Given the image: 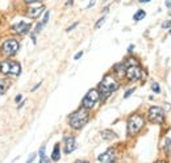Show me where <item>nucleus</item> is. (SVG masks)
<instances>
[{"instance_id": "nucleus-1", "label": "nucleus", "mask_w": 171, "mask_h": 163, "mask_svg": "<svg viewBox=\"0 0 171 163\" xmlns=\"http://www.w3.org/2000/svg\"><path fill=\"white\" fill-rule=\"evenodd\" d=\"M119 80L113 76V75H105L103 80L99 83V94L100 99H107L109 95H112L117 88H119Z\"/></svg>"}, {"instance_id": "nucleus-2", "label": "nucleus", "mask_w": 171, "mask_h": 163, "mask_svg": "<svg viewBox=\"0 0 171 163\" xmlns=\"http://www.w3.org/2000/svg\"><path fill=\"white\" fill-rule=\"evenodd\" d=\"M89 120V109L82 107L69 116V125L72 129H82Z\"/></svg>"}, {"instance_id": "nucleus-3", "label": "nucleus", "mask_w": 171, "mask_h": 163, "mask_svg": "<svg viewBox=\"0 0 171 163\" xmlns=\"http://www.w3.org/2000/svg\"><path fill=\"white\" fill-rule=\"evenodd\" d=\"M0 72L4 75H12V76H17L21 72V64L17 61H3L0 63Z\"/></svg>"}, {"instance_id": "nucleus-4", "label": "nucleus", "mask_w": 171, "mask_h": 163, "mask_svg": "<svg viewBox=\"0 0 171 163\" xmlns=\"http://www.w3.org/2000/svg\"><path fill=\"white\" fill-rule=\"evenodd\" d=\"M145 125V119L138 113H134L129 117L128 120V134L129 136H134L137 134Z\"/></svg>"}, {"instance_id": "nucleus-5", "label": "nucleus", "mask_w": 171, "mask_h": 163, "mask_svg": "<svg viewBox=\"0 0 171 163\" xmlns=\"http://www.w3.org/2000/svg\"><path fill=\"white\" fill-rule=\"evenodd\" d=\"M100 100V94L99 89H89L87 92V95L83 97L82 100V107H84L87 109H92Z\"/></svg>"}, {"instance_id": "nucleus-6", "label": "nucleus", "mask_w": 171, "mask_h": 163, "mask_svg": "<svg viewBox=\"0 0 171 163\" xmlns=\"http://www.w3.org/2000/svg\"><path fill=\"white\" fill-rule=\"evenodd\" d=\"M19 49H20V44L15 38H9V40L3 42V45H1V51L5 55H9V57L11 55H15L19 51Z\"/></svg>"}, {"instance_id": "nucleus-7", "label": "nucleus", "mask_w": 171, "mask_h": 163, "mask_svg": "<svg viewBox=\"0 0 171 163\" xmlns=\"http://www.w3.org/2000/svg\"><path fill=\"white\" fill-rule=\"evenodd\" d=\"M149 121L153 124H162L165 121V111L161 107H151L147 112Z\"/></svg>"}, {"instance_id": "nucleus-8", "label": "nucleus", "mask_w": 171, "mask_h": 163, "mask_svg": "<svg viewBox=\"0 0 171 163\" xmlns=\"http://www.w3.org/2000/svg\"><path fill=\"white\" fill-rule=\"evenodd\" d=\"M125 76H127L129 80H132V82H136V80L141 79V78H142V70H141V67L138 66V63H137V64H129V66H127V70H125Z\"/></svg>"}, {"instance_id": "nucleus-9", "label": "nucleus", "mask_w": 171, "mask_h": 163, "mask_svg": "<svg viewBox=\"0 0 171 163\" xmlns=\"http://www.w3.org/2000/svg\"><path fill=\"white\" fill-rule=\"evenodd\" d=\"M44 11H45V5L44 4L37 3V1H36V4H33V3H32V5H30L29 9H28V16L32 17V19H36V17H38Z\"/></svg>"}, {"instance_id": "nucleus-10", "label": "nucleus", "mask_w": 171, "mask_h": 163, "mask_svg": "<svg viewBox=\"0 0 171 163\" xmlns=\"http://www.w3.org/2000/svg\"><path fill=\"white\" fill-rule=\"evenodd\" d=\"M63 143H64V153L66 154H71L72 151L77 149V139L71 136H66L63 139Z\"/></svg>"}, {"instance_id": "nucleus-11", "label": "nucleus", "mask_w": 171, "mask_h": 163, "mask_svg": "<svg viewBox=\"0 0 171 163\" xmlns=\"http://www.w3.org/2000/svg\"><path fill=\"white\" fill-rule=\"evenodd\" d=\"M29 29H30V24H28L25 21H20L17 24L12 25V32L16 33V34H25V33L29 32Z\"/></svg>"}, {"instance_id": "nucleus-12", "label": "nucleus", "mask_w": 171, "mask_h": 163, "mask_svg": "<svg viewBox=\"0 0 171 163\" xmlns=\"http://www.w3.org/2000/svg\"><path fill=\"white\" fill-rule=\"evenodd\" d=\"M114 157H116V150H114V149H108L107 151H104L103 154H100V155L97 157V161L109 163V162L114 161Z\"/></svg>"}, {"instance_id": "nucleus-13", "label": "nucleus", "mask_w": 171, "mask_h": 163, "mask_svg": "<svg viewBox=\"0 0 171 163\" xmlns=\"http://www.w3.org/2000/svg\"><path fill=\"white\" fill-rule=\"evenodd\" d=\"M11 82L8 79H0V95H4L7 89L9 88Z\"/></svg>"}, {"instance_id": "nucleus-14", "label": "nucleus", "mask_w": 171, "mask_h": 163, "mask_svg": "<svg viewBox=\"0 0 171 163\" xmlns=\"http://www.w3.org/2000/svg\"><path fill=\"white\" fill-rule=\"evenodd\" d=\"M61 158V149H59V143H55L54 149H53V154H52V161L57 162Z\"/></svg>"}, {"instance_id": "nucleus-15", "label": "nucleus", "mask_w": 171, "mask_h": 163, "mask_svg": "<svg viewBox=\"0 0 171 163\" xmlns=\"http://www.w3.org/2000/svg\"><path fill=\"white\" fill-rule=\"evenodd\" d=\"M125 70H127V64L125 63H120L114 66V72L117 74V76L121 78L122 75H125Z\"/></svg>"}, {"instance_id": "nucleus-16", "label": "nucleus", "mask_w": 171, "mask_h": 163, "mask_svg": "<svg viewBox=\"0 0 171 163\" xmlns=\"http://www.w3.org/2000/svg\"><path fill=\"white\" fill-rule=\"evenodd\" d=\"M102 137L104 139H107V141H111V139L117 138V134L112 130H104V132H102Z\"/></svg>"}, {"instance_id": "nucleus-17", "label": "nucleus", "mask_w": 171, "mask_h": 163, "mask_svg": "<svg viewBox=\"0 0 171 163\" xmlns=\"http://www.w3.org/2000/svg\"><path fill=\"white\" fill-rule=\"evenodd\" d=\"M146 16V12H145L144 9H140V11H137L136 13H134V16H133V20L134 21H140V20H142V19Z\"/></svg>"}, {"instance_id": "nucleus-18", "label": "nucleus", "mask_w": 171, "mask_h": 163, "mask_svg": "<svg viewBox=\"0 0 171 163\" xmlns=\"http://www.w3.org/2000/svg\"><path fill=\"white\" fill-rule=\"evenodd\" d=\"M40 162L41 163H45V162H49V159L45 157V146L40 149Z\"/></svg>"}, {"instance_id": "nucleus-19", "label": "nucleus", "mask_w": 171, "mask_h": 163, "mask_svg": "<svg viewBox=\"0 0 171 163\" xmlns=\"http://www.w3.org/2000/svg\"><path fill=\"white\" fill-rule=\"evenodd\" d=\"M105 20H107V17H105V16H103V17H100L99 20H97V22L96 24H95V29H99L100 26H102L103 24H104L105 22Z\"/></svg>"}, {"instance_id": "nucleus-20", "label": "nucleus", "mask_w": 171, "mask_h": 163, "mask_svg": "<svg viewBox=\"0 0 171 163\" xmlns=\"http://www.w3.org/2000/svg\"><path fill=\"white\" fill-rule=\"evenodd\" d=\"M151 89H153V92H155V94H159V92H161L159 84L155 83V82H153V83H151Z\"/></svg>"}, {"instance_id": "nucleus-21", "label": "nucleus", "mask_w": 171, "mask_h": 163, "mask_svg": "<svg viewBox=\"0 0 171 163\" xmlns=\"http://www.w3.org/2000/svg\"><path fill=\"white\" fill-rule=\"evenodd\" d=\"M49 16H50V12H49V11H46V13H45V15H44V19H42V21H41V22H42L44 25L46 24L47 21H49Z\"/></svg>"}, {"instance_id": "nucleus-22", "label": "nucleus", "mask_w": 171, "mask_h": 163, "mask_svg": "<svg viewBox=\"0 0 171 163\" xmlns=\"http://www.w3.org/2000/svg\"><path fill=\"white\" fill-rule=\"evenodd\" d=\"M134 91H136V89H134V88H130V89H128V91H127V92H125V94H124V99H128V97L130 96V95L133 94Z\"/></svg>"}, {"instance_id": "nucleus-23", "label": "nucleus", "mask_w": 171, "mask_h": 163, "mask_svg": "<svg viewBox=\"0 0 171 163\" xmlns=\"http://www.w3.org/2000/svg\"><path fill=\"white\" fill-rule=\"evenodd\" d=\"M162 28H163V29H169V28H171V20L165 21L163 24H162Z\"/></svg>"}, {"instance_id": "nucleus-24", "label": "nucleus", "mask_w": 171, "mask_h": 163, "mask_svg": "<svg viewBox=\"0 0 171 163\" xmlns=\"http://www.w3.org/2000/svg\"><path fill=\"white\" fill-rule=\"evenodd\" d=\"M42 26H44V24H42V22H38V24H37V26H36V33L41 32V30H42Z\"/></svg>"}, {"instance_id": "nucleus-25", "label": "nucleus", "mask_w": 171, "mask_h": 163, "mask_svg": "<svg viewBox=\"0 0 171 163\" xmlns=\"http://www.w3.org/2000/svg\"><path fill=\"white\" fill-rule=\"evenodd\" d=\"M165 143H166V145H165V150H169V147H170V143H171V141H170V138H166V142H165Z\"/></svg>"}, {"instance_id": "nucleus-26", "label": "nucleus", "mask_w": 171, "mask_h": 163, "mask_svg": "<svg viewBox=\"0 0 171 163\" xmlns=\"http://www.w3.org/2000/svg\"><path fill=\"white\" fill-rule=\"evenodd\" d=\"M77 25H78V22H74V24H72V25H70V26L67 28V29H66V32H70V30H72L75 26H77Z\"/></svg>"}, {"instance_id": "nucleus-27", "label": "nucleus", "mask_w": 171, "mask_h": 163, "mask_svg": "<svg viewBox=\"0 0 171 163\" xmlns=\"http://www.w3.org/2000/svg\"><path fill=\"white\" fill-rule=\"evenodd\" d=\"M82 55H83V51H79V53H77V54H75V57H74V59H75V61H78V59H79L80 57H82Z\"/></svg>"}, {"instance_id": "nucleus-28", "label": "nucleus", "mask_w": 171, "mask_h": 163, "mask_svg": "<svg viewBox=\"0 0 171 163\" xmlns=\"http://www.w3.org/2000/svg\"><path fill=\"white\" fill-rule=\"evenodd\" d=\"M72 3H74V0H67L66 4H64V7H70V5H72Z\"/></svg>"}, {"instance_id": "nucleus-29", "label": "nucleus", "mask_w": 171, "mask_h": 163, "mask_svg": "<svg viewBox=\"0 0 171 163\" xmlns=\"http://www.w3.org/2000/svg\"><path fill=\"white\" fill-rule=\"evenodd\" d=\"M95 5V0H91V1H89V4L87 5V8H91V7H94Z\"/></svg>"}, {"instance_id": "nucleus-30", "label": "nucleus", "mask_w": 171, "mask_h": 163, "mask_svg": "<svg viewBox=\"0 0 171 163\" xmlns=\"http://www.w3.org/2000/svg\"><path fill=\"white\" fill-rule=\"evenodd\" d=\"M40 86H41V82H40V83L37 84V86H34V87H33V88H32V92H34V91H36V89H37V88H40Z\"/></svg>"}, {"instance_id": "nucleus-31", "label": "nucleus", "mask_w": 171, "mask_h": 163, "mask_svg": "<svg viewBox=\"0 0 171 163\" xmlns=\"http://www.w3.org/2000/svg\"><path fill=\"white\" fill-rule=\"evenodd\" d=\"M21 99H22V95H17L16 99H15V102H21Z\"/></svg>"}, {"instance_id": "nucleus-32", "label": "nucleus", "mask_w": 171, "mask_h": 163, "mask_svg": "<svg viewBox=\"0 0 171 163\" xmlns=\"http://www.w3.org/2000/svg\"><path fill=\"white\" fill-rule=\"evenodd\" d=\"M25 3H29V4H32V3H36V1H40V0H24Z\"/></svg>"}, {"instance_id": "nucleus-33", "label": "nucleus", "mask_w": 171, "mask_h": 163, "mask_svg": "<svg viewBox=\"0 0 171 163\" xmlns=\"http://www.w3.org/2000/svg\"><path fill=\"white\" fill-rule=\"evenodd\" d=\"M133 49H134V45H130V46L128 47V51H129V53H132V51H133Z\"/></svg>"}, {"instance_id": "nucleus-34", "label": "nucleus", "mask_w": 171, "mask_h": 163, "mask_svg": "<svg viewBox=\"0 0 171 163\" xmlns=\"http://www.w3.org/2000/svg\"><path fill=\"white\" fill-rule=\"evenodd\" d=\"M166 7L171 8V0H166Z\"/></svg>"}, {"instance_id": "nucleus-35", "label": "nucleus", "mask_w": 171, "mask_h": 163, "mask_svg": "<svg viewBox=\"0 0 171 163\" xmlns=\"http://www.w3.org/2000/svg\"><path fill=\"white\" fill-rule=\"evenodd\" d=\"M34 157H36V154H33V155H32V157H30V158H29V159H28V162H32V161H33V159H34Z\"/></svg>"}, {"instance_id": "nucleus-36", "label": "nucleus", "mask_w": 171, "mask_h": 163, "mask_svg": "<svg viewBox=\"0 0 171 163\" xmlns=\"http://www.w3.org/2000/svg\"><path fill=\"white\" fill-rule=\"evenodd\" d=\"M32 41L36 44V36H34V34H32Z\"/></svg>"}, {"instance_id": "nucleus-37", "label": "nucleus", "mask_w": 171, "mask_h": 163, "mask_svg": "<svg viewBox=\"0 0 171 163\" xmlns=\"http://www.w3.org/2000/svg\"><path fill=\"white\" fill-rule=\"evenodd\" d=\"M140 3H147V1H150V0H138Z\"/></svg>"}, {"instance_id": "nucleus-38", "label": "nucleus", "mask_w": 171, "mask_h": 163, "mask_svg": "<svg viewBox=\"0 0 171 163\" xmlns=\"http://www.w3.org/2000/svg\"><path fill=\"white\" fill-rule=\"evenodd\" d=\"M170 34H171V30H170Z\"/></svg>"}]
</instances>
